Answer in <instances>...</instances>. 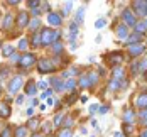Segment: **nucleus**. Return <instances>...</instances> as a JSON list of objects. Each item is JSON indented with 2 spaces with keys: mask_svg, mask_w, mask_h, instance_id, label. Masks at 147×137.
Listing matches in <instances>:
<instances>
[{
  "mask_svg": "<svg viewBox=\"0 0 147 137\" xmlns=\"http://www.w3.org/2000/svg\"><path fill=\"white\" fill-rule=\"evenodd\" d=\"M61 37V30H54V29H42L41 30V39H42V44L49 46L58 43V39Z\"/></svg>",
  "mask_w": 147,
  "mask_h": 137,
  "instance_id": "obj_1",
  "label": "nucleus"
},
{
  "mask_svg": "<svg viewBox=\"0 0 147 137\" xmlns=\"http://www.w3.org/2000/svg\"><path fill=\"white\" fill-rule=\"evenodd\" d=\"M37 70H39V73H42V75L56 73V64H54V61L47 59V58H41V59L37 61Z\"/></svg>",
  "mask_w": 147,
  "mask_h": 137,
  "instance_id": "obj_2",
  "label": "nucleus"
},
{
  "mask_svg": "<svg viewBox=\"0 0 147 137\" xmlns=\"http://www.w3.org/2000/svg\"><path fill=\"white\" fill-rule=\"evenodd\" d=\"M122 19H123V24L125 26H130V27H135L137 24V17L132 12V9H123L122 10Z\"/></svg>",
  "mask_w": 147,
  "mask_h": 137,
  "instance_id": "obj_3",
  "label": "nucleus"
},
{
  "mask_svg": "<svg viewBox=\"0 0 147 137\" xmlns=\"http://www.w3.org/2000/svg\"><path fill=\"white\" fill-rule=\"evenodd\" d=\"M24 85V80H22V76H14V78H10V81H9V85H7V90L9 93H17L19 88Z\"/></svg>",
  "mask_w": 147,
  "mask_h": 137,
  "instance_id": "obj_4",
  "label": "nucleus"
},
{
  "mask_svg": "<svg viewBox=\"0 0 147 137\" xmlns=\"http://www.w3.org/2000/svg\"><path fill=\"white\" fill-rule=\"evenodd\" d=\"M36 61H37L36 54L29 53V54H24V56L20 58V63H19V64H20L22 68H27V70H29V68H32V66L36 64Z\"/></svg>",
  "mask_w": 147,
  "mask_h": 137,
  "instance_id": "obj_5",
  "label": "nucleus"
},
{
  "mask_svg": "<svg viewBox=\"0 0 147 137\" xmlns=\"http://www.w3.org/2000/svg\"><path fill=\"white\" fill-rule=\"evenodd\" d=\"M132 12L139 15H147V2L144 0H137V2H132Z\"/></svg>",
  "mask_w": 147,
  "mask_h": 137,
  "instance_id": "obj_6",
  "label": "nucleus"
},
{
  "mask_svg": "<svg viewBox=\"0 0 147 137\" xmlns=\"http://www.w3.org/2000/svg\"><path fill=\"white\" fill-rule=\"evenodd\" d=\"M47 22H49V26L59 27V26L63 24V19H61V15L56 14V12H49V14H47Z\"/></svg>",
  "mask_w": 147,
  "mask_h": 137,
  "instance_id": "obj_7",
  "label": "nucleus"
},
{
  "mask_svg": "<svg viewBox=\"0 0 147 137\" xmlns=\"http://www.w3.org/2000/svg\"><path fill=\"white\" fill-rule=\"evenodd\" d=\"M144 51H146V46H142V44H132V46H129V54H130V58L140 56Z\"/></svg>",
  "mask_w": 147,
  "mask_h": 137,
  "instance_id": "obj_8",
  "label": "nucleus"
},
{
  "mask_svg": "<svg viewBox=\"0 0 147 137\" xmlns=\"http://www.w3.org/2000/svg\"><path fill=\"white\" fill-rule=\"evenodd\" d=\"M122 120L123 124H135V112H134L132 108H125V112H123V115H122Z\"/></svg>",
  "mask_w": 147,
  "mask_h": 137,
  "instance_id": "obj_9",
  "label": "nucleus"
},
{
  "mask_svg": "<svg viewBox=\"0 0 147 137\" xmlns=\"http://www.w3.org/2000/svg\"><path fill=\"white\" fill-rule=\"evenodd\" d=\"M135 105L137 108H147V91H142V93H139L137 95V98H135Z\"/></svg>",
  "mask_w": 147,
  "mask_h": 137,
  "instance_id": "obj_10",
  "label": "nucleus"
},
{
  "mask_svg": "<svg viewBox=\"0 0 147 137\" xmlns=\"http://www.w3.org/2000/svg\"><path fill=\"white\" fill-rule=\"evenodd\" d=\"M41 44H42V39H41V30L32 32V36H30V39H29V46H32V47H41Z\"/></svg>",
  "mask_w": 147,
  "mask_h": 137,
  "instance_id": "obj_11",
  "label": "nucleus"
},
{
  "mask_svg": "<svg viewBox=\"0 0 147 137\" xmlns=\"http://www.w3.org/2000/svg\"><path fill=\"white\" fill-rule=\"evenodd\" d=\"M123 61V54L120 51H115V53H110L108 54V63L110 64H120Z\"/></svg>",
  "mask_w": 147,
  "mask_h": 137,
  "instance_id": "obj_12",
  "label": "nucleus"
},
{
  "mask_svg": "<svg viewBox=\"0 0 147 137\" xmlns=\"http://www.w3.org/2000/svg\"><path fill=\"white\" fill-rule=\"evenodd\" d=\"M115 32H117V37H118V39H127V37H129V27H127L125 24H120V26H117Z\"/></svg>",
  "mask_w": 147,
  "mask_h": 137,
  "instance_id": "obj_13",
  "label": "nucleus"
},
{
  "mask_svg": "<svg viewBox=\"0 0 147 137\" xmlns=\"http://www.w3.org/2000/svg\"><path fill=\"white\" fill-rule=\"evenodd\" d=\"M17 24H19V27H29V14L20 12L19 17H17Z\"/></svg>",
  "mask_w": 147,
  "mask_h": 137,
  "instance_id": "obj_14",
  "label": "nucleus"
},
{
  "mask_svg": "<svg viewBox=\"0 0 147 137\" xmlns=\"http://www.w3.org/2000/svg\"><path fill=\"white\" fill-rule=\"evenodd\" d=\"M142 39H144V36H142V34H139V32H134V34H129V37H127V43H129V46L139 44Z\"/></svg>",
  "mask_w": 147,
  "mask_h": 137,
  "instance_id": "obj_15",
  "label": "nucleus"
},
{
  "mask_svg": "<svg viewBox=\"0 0 147 137\" xmlns=\"http://www.w3.org/2000/svg\"><path fill=\"white\" fill-rule=\"evenodd\" d=\"M12 24H14V15L7 14V15H5V19H3V22H2V29L9 30L10 27H12Z\"/></svg>",
  "mask_w": 147,
  "mask_h": 137,
  "instance_id": "obj_16",
  "label": "nucleus"
},
{
  "mask_svg": "<svg viewBox=\"0 0 147 137\" xmlns=\"http://www.w3.org/2000/svg\"><path fill=\"white\" fill-rule=\"evenodd\" d=\"M27 125L24 127V125H19V127H15L14 129V137H27Z\"/></svg>",
  "mask_w": 147,
  "mask_h": 137,
  "instance_id": "obj_17",
  "label": "nucleus"
},
{
  "mask_svg": "<svg viewBox=\"0 0 147 137\" xmlns=\"http://www.w3.org/2000/svg\"><path fill=\"white\" fill-rule=\"evenodd\" d=\"M10 115V107L9 103H0V117L2 119H9Z\"/></svg>",
  "mask_w": 147,
  "mask_h": 137,
  "instance_id": "obj_18",
  "label": "nucleus"
},
{
  "mask_svg": "<svg viewBox=\"0 0 147 137\" xmlns=\"http://www.w3.org/2000/svg\"><path fill=\"white\" fill-rule=\"evenodd\" d=\"M135 32H139V34H142V32H146L147 30V19H144V20H137V24H135Z\"/></svg>",
  "mask_w": 147,
  "mask_h": 137,
  "instance_id": "obj_19",
  "label": "nucleus"
},
{
  "mask_svg": "<svg viewBox=\"0 0 147 137\" xmlns=\"http://www.w3.org/2000/svg\"><path fill=\"white\" fill-rule=\"evenodd\" d=\"M123 76H125V70L120 66H115L113 68V80H123Z\"/></svg>",
  "mask_w": 147,
  "mask_h": 137,
  "instance_id": "obj_20",
  "label": "nucleus"
},
{
  "mask_svg": "<svg viewBox=\"0 0 147 137\" xmlns=\"http://www.w3.org/2000/svg\"><path fill=\"white\" fill-rule=\"evenodd\" d=\"M24 91H26V95H34V93L37 91V86H36V83H34V81H29V83L26 85Z\"/></svg>",
  "mask_w": 147,
  "mask_h": 137,
  "instance_id": "obj_21",
  "label": "nucleus"
},
{
  "mask_svg": "<svg viewBox=\"0 0 147 137\" xmlns=\"http://www.w3.org/2000/svg\"><path fill=\"white\" fill-rule=\"evenodd\" d=\"M137 117H139V122H140V125L147 129V108H144V110H142V112H140Z\"/></svg>",
  "mask_w": 147,
  "mask_h": 137,
  "instance_id": "obj_22",
  "label": "nucleus"
},
{
  "mask_svg": "<svg viewBox=\"0 0 147 137\" xmlns=\"http://www.w3.org/2000/svg\"><path fill=\"white\" fill-rule=\"evenodd\" d=\"M14 53H15V49H14V46H10V44L3 46V49H2V54H3L5 58H9V56H12Z\"/></svg>",
  "mask_w": 147,
  "mask_h": 137,
  "instance_id": "obj_23",
  "label": "nucleus"
},
{
  "mask_svg": "<svg viewBox=\"0 0 147 137\" xmlns=\"http://www.w3.org/2000/svg\"><path fill=\"white\" fill-rule=\"evenodd\" d=\"M80 86L81 88H90V81H88V76H86V73H83V75L80 76Z\"/></svg>",
  "mask_w": 147,
  "mask_h": 137,
  "instance_id": "obj_24",
  "label": "nucleus"
},
{
  "mask_svg": "<svg viewBox=\"0 0 147 137\" xmlns=\"http://www.w3.org/2000/svg\"><path fill=\"white\" fill-rule=\"evenodd\" d=\"M86 76H88L90 86H93V85H96V81H98V75H96L95 71H90V73H86Z\"/></svg>",
  "mask_w": 147,
  "mask_h": 137,
  "instance_id": "obj_25",
  "label": "nucleus"
},
{
  "mask_svg": "<svg viewBox=\"0 0 147 137\" xmlns=\"http://www.w3.org/2000/svg\"><path fill=\"white\" fill-rule=\"evenodd\" d=\"M12 136H14V130H12V127H10V125L3 127V129H2V132H0V137H12Z\"/></svg>",
  "mask_w": 147,
  "mask_h": 137,
  "instance_id": "obj_26",
  "label": "nucleus"
},
{
  "mask_svg": "<svg viewBox=\"0 0 147 137\" xmlns=\"http://www.w3.org/2000/svg\"><path fill=\"white\" fill-rule=\"evenodd\" d=\"M74 88H76V81H74V80H69V81L64 83V90L66 91H71V93H73Z\"/></svg>",
  "mask_w": 147,
  "mask_h": 137,
  "instance_id": "obj_27",
  "label": "nucleus"
},
{
  "mask_svg": "<svg viewBox=\"0 0 147 137\" xmlns=\"http://www.w3.org/2000/svg\"><path fill=\"white\" fill-rule=\"evenodd\" d=\"M73 124H74L73 117H64V119H63V127H64V129H71Z\"/></svg>",
  "mask_w": 147,
  "mask_h": 137,
  "instance_id": "obj_28",
  "label": "nucleus"
},
{
  "mask_svg": "<svg viewBox=\"0 0 147 137\" xmlns=\"http://www.w3.org/2000/svg\"><path fill=\"white\" fill-rule=\"evenodd\" d=\"M137 66H139V73H147V59H140Z\"/></svg>",
  "mask_w": 147,
  "mask_h": 137,
  "instance_id": "obj_29",
  "label": "nucleus"
},
{
  "mask_svg": "<svg viewBox=\"0 0 147 137\" xmlns=\"http://www.w3.org/2000/svg\"><path fill=\"white\" fill-rule=\"evenodd\" d=\"M39 26H41V19H34L29 24V29L32 30V32H37V27H39Z\"/></svg>",
  "mask_w": 147,
  "mask_h": 137,
  "instance_id": "obj_30",
  "label": "nucleus"
},
{
  "mask_svg": "<svg viewBox=\"0 0 147 137\" xmlns=\"http://www.w3.org/2000/svg\"><path fill=\"white\" fill-rule=\"evenodd\" d=\"M53 46V53H54V54H61V53H63V44H61V43H54V44H51Z\"/></svg>",
  "mask_w": 147,
  "mask_h": 137,
  "instance_id": "obj_31",
  "label": "nucleus"
},
{
  "mask_svg": "<svg viewBox=\"0 0 147 137\" xmlns=\"http://www.w3.org/2000/svg\"><path fill=\"white\" fill-rule=\"evenodd\" d=\"M122 130H123V134H125V136H132V132H134V127L130 125V124H123V127H122Z\"/></svg>",
  "mask_w": 147,
  "mask_h": 137,
  "instance_id": "obj_32",
  "label": "nucleus"
},
{
  "mask_svg": "<svg viewBox=\"0 0 147 137\" xmlns=\"http://www.w3.org/2000/svg\"><path fill=\"white\" fill-rule=\"evenodd\" d=\"M37 125H39V119H34L32 117L29 120V124H27V129H32L34 130V129H37Z\"/></svg>",
  "mask_w": 147,
  "mask_h": 137,
  "instance_id": "obj_33",
  "label": "nucleus"
},
{
  "mask_svg": "<svg viewBox=\"0 0 147 137\" xmlns=\"http://www.w3.org/2000/svg\"><path fill=\"white\" fill-rule=\"evenodd\" d=\"M83 17H85V7H81L76 12V22H83Z\"/></svg>",
  "mask_w": 147,
  "mask_h": 137,
  "instance_id": "obj_34",
  "label": "nucleus"
},
{
  "mask_svg": "<svg viewBox=\"0 0 147 137\" xmlns=\"http://www.w3.org/2000/svg\"><path fill=\"white\" fill-rule=\"evenodd\" d=\"M29 47V39H20V43H19V49L20 51H26Z\"/></svg>",
  "mask_w": 147,
  "mask_h": 137,
  "instance_id": "obj_35",
  "label": "nucleus"
},
{
  "mask_svg": "<svg viewBox=\"0 0 147 137\" xmlns=\"http://www.w3.org/2000/svg\"><path fill=\"white\" fill-rule=\"evenodd\" d=\"M73 10V2H68V3H64V7H63V14H69Z\"/></svg>",
  "mask_w": 147,
  "mask_h": 137,
  "instance_id": "obj_36",
  "label": "nucleus"
},
{
  "mask_svg": "<svg viewBox=\"0 0 147 137\" xmlns=\"http://www.w3.org/2000/svg\"><path fill=\"white\" fill-rule=\"evenodd\" d=\"M58 137H73V134H71V129H63V130L59 132Z\"/></svg>",
  "mask_w": 147,
  "mask_h": 137,
  "instance_id": "obj_37",
  "label": "nucleus"
},
{
  "mask_svg": "<svg viewBox=\"0 0 147 137\" xmlns=\"http://www.w3.org/2000/svg\"><path fill=\"white\" fill-rule=\"evenodd\" d=\"M37 5H41V2H39V0H29V2H27V7L32 9V10H34V9H37Z\"/></svg>",
  "mask_w": 147,
  "mask_h": 137,
  "instance_id": "obj_38",
  "label": "nucleus"
},
{
  "mask_svg": "<svg viewBox=\"0 0 147 137\" xmlns=\"http://www.w3.org/2000/svg\"><path fill=\"white\" fill-rule=\"evenodd\" d=\"M20 58H22L20 54H17V53H14V54L10 56V61H12V63H15V64H19V63H20Z\"/></svg>",
  "mask_w": 147,
  "mask_h": 137,
  "instance_id": "obj_39",
  "label": "nucleus"
},
{
  "mask_svg": "<svg viewBox=\"0 0 147 137\" xmlns=\"http://www.w3.org/2000/svg\"><path fill=\"white\" fill-rule=\"evenodd\" d=\"M63 119H64V115H63V113H58V117H56V120H54V127H59V124H61Z\"/></svg>",
  "mask_w": 147,
  "mask_h": 137,
  "instance_id": "obj_40",
  "label": "nucleus"
},
{
  "mask_svg": "<svg viewBox=\"0 0 147 137\" xmlns=\"http://www.w3.org/2000/svg\"><path fill=\"white\" fill-rule=\"evenodd\" d=\"M105 24H107V20H105V19H100V20L95 22V27H103Z\"/></svg>",
  "mask_w": 147,
  "mask_h": 137,
  "instance_id": "obj_41",
  "label": "nucleus"
},
{
  "mask_svg": "<svg viewBox=\"0 0 147 137\" xmlns=\"http://www.w3.org/2000/svg\"><path fill=\"white\" fill-rule=\"evenodd\" d=\"M37 88H39V90H46V88H47V83H46V81H39V83H37Z\"/></svg>",
  "mask_w": 147,
  "mask_h": 137,
  "instance_id": "obj_42",
  "label": "nucleus"
},
{
  "mask_svg": "<svg viewBox=\"0 0 147 137\" xmlns=\"http://www.w3.org/2000/svg\"><path fill=\"white\" fill-rule=\"evenodd\" d=\"M98 112H100V113H102V115H105V113H107V112H108V107H107V105H103L102 108H98Z\"/></svg>",
  "mask_w": 147,
  "mask_h": 137,
  "instance_id": "obj_43",
  "label": "nucleus"
},
{
  "mask_svg": "<svg viewBox=\"0 0 147 137\" xmlns=\"http://www.w3.org/2000/svg\"><path fill=\"white\" fill-rule=\"evenodd\" d=\"M26 113H27V117H30V119H32V115H34V108H32V107H30V108H27V112H26Z\"/></svg>",
  "mask_w": 147,
  "mask_h": 137,
  "instance_id": "obj_44",
  "label": "nucleus"
},
{
  "mask_svg": "<svg viewBox=\"0 0 147 137\" xmlns=\"http://www.w3.org/2000/svg\"><path fill=\"white\" fill-rule=\"evenodd\" d=\"M15 103L17 105H20V103H24V97L20 95V97H17V100H15Z\"/></svg>",
  "mask_w": 147,
  "mask_h": 137,
  "instance_id": "obj_45",
  "label": "nucleus"
},
{
  "mask_svg": "<svg viewBox=\"0 0 147 137\" xmlns=\"http://www.w3.org/2000/svg\"><path fill=\"white\" fill-rule=\"evenodd\" d=\"M96 110H98V105H96V103L90 105V112H96Z\"/></svg>",
  "mask_w": 147,
  "mask_h": 137,
  "instance_id": "obj_46",
  "label": "nucleus"
},
{
  "mask_svg": "<svg viewBox=\"0 0 147 137\" xmlns=\"http://www.w3.org/2000/svg\"><path fill=\"white\" fill-rule=\"evenodd\" d=\"M54 102H56V98H49V100H47V105H49V107L54 105Z\"/></svg>",
  "mask_w": 147,
  "mask_h": 137,
  "instance_id": "obj_47",
  "label": "nucleus"
},
{
  "mask_svg": "<svg viewBox=\"0 0 147 137\" xmlns=\"http://www.w3.org/2000/svg\"><path fill=\"white\" fill-rule=\"evenodd\" d=\"M44 130H46V132H49V130H51V124H44Z\"/></svg>",
  "mask_w": 147,
  "mask_h": 137,
  "instance_id": "obj_48",
  "label": "nucleus"
},
{
  "mask_svg": "<svg viewBox=\"0 0 147 137\" xmlns=\"http://www.w3.org/2000/svg\"><path fill=\"white\" fill-rule=\"evenodd\" d=\"M80 100H81V103H86V100H88V97H86V95H83V97H81Z\"/></svg>",
  "mask_w": 147,
  "mask_h": 137,
  "instance_id": "obj_49",
  "label": "nucleus"
},
{
  "mask_svg": "<svg viewBox=\"0 0 147 137\" xmlns=\"http://www.w3.org/2000/svg\"><path fill=\"white\" fill-rule=\"evenodd\" d=\"M91 125H93V127L98 130V122H96V120H91Z\"/></svg>",
  "mask_w": 147,
  "mask_h": 137,
  "instance_id": "obj_50",
  "label": "nucleus"
},
{
  "mask_svg": "<svg viewBox=\"0 0 147 137\" xmlns=\"http://www.w3.org/2000/svg\"><path fill=\"white\" fill-rule=\"evenodd\" d=\"M139 137H147V129H144V130L140 132V136H139Z\"/></svg>",
  "mask_w": 147,
  "mask_h": 137,
  "instance_id": "obj_51",
  "label": "nucleus"
},
{
  "mask_svg": "<svg viewBox=\"0 0 147 137\" xmlns=\"http://www.w3.org/2000/svg\"><path fill=\"white\" fill-rule=\"evenodd\" d=\"M30 105H32V107L37 105V98H32V100H30Z\"/></svg>",
  "mask_w": 147,
  "mask_h": 137,
  "instance_id": "obj_52",
  "label": "nucleus"
},
{
  "mask_svg": "<svg viewBox=\"0 0 147 137\" xmlns=\"http://www.w3.org/2000/svg\"><path fill=\"white\" fill-rule=\"evenodd\" d=\"M47 95H51V90H47V91H46V93H42V98H46Z\"/></svg>",
  "mask_w": 147,
  "mask_h": 137,
  "instance_id": "obj_53",
  "label": "nucleus"
},
{
  "mask_svg": "<svg viewBox=\"0 0 147 137\" xmlns=\"http://www.w3.org/2000/svg\"><path fill=\"white\" fill-rule=\"evenodd\" d=\"M113 137H123V134H120V132H117V134H115Z\"/></svg>",
  "mask_w": 147,
  "mask_h": 137,
  "instance_id": "obj_54",
  "label": "nucleus"
},
{
  "mask_svg": "<svg viewBox=\"0 0 147 137\" xmlns=\"http://www.w3.org/2000/svg\"><path fill=\"white\" fill-rule=\"evenodd\" d=\"M32 137H42L41 134H32Z\"/></svg>",
  "mask_w": 147,
  "mask_h": 137,
  "instance_id": "obj_55",
  "label": "nucleus"
},
{
  "mask_svg": "<svg viewBox=\"0 0 147 137\" xmlns=\"http://www.w3.org/2000/svg\"><path fill=\"white\" fill-rule=\"evenodd\" d=\"M0 46H2V44H0Z\"/></svg>",
  "mask_w": 147,
  "mask_h": 137,
  "instance_id": "obj_56",
  "label": "nucleus"
}]
</instances>
